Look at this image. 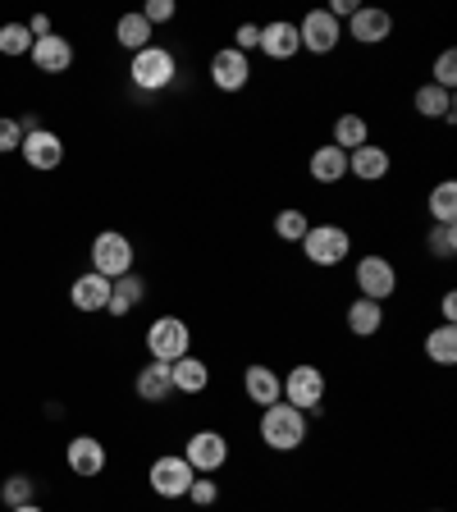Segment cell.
Listing matches in <instances>:
<instances>
[{"instance_id":"cell-40","label":"cell","mask_w":457,"mask_h":512,"mask_svg":"<svg viewBox=\"0 0 457 512\" xmlns=\"http://www.w3.org/2000/svg\"><path fill=\"white\" fill-rule=\"evenodd\" d=\"M357 10H362L357 0H334V5H330V14H334V19H352V14H357Z\"/></svg>"},{"instance_id":"cell-41","label":"cell","mask_w":457,"mask_h":512,"mask_svg":"<svg viewBox=\"0 0 457 512\" xmlns=\"http://www.w3.org/2000/svg\"><path fill=\"white\" fill-rule=\"evenodd\" d=\"M28 32H32V42H37V37H51V19H46V14H37V19L28 23Z\"/></svg>"},{"instance_id":"cell-36","label":"cell","mask_w":457,"mask_h":512,"mask_svg":"<svg viewBox=\"0 0 457 512\" xmlns=\"http://www.w3.org/2000/svg\"><path fill=\"white\" fill-rule=\"evenodd\" d=\"M174 0H147V5H142V19L151 23V28H156V23H170L174 19Z\"/></svg>"},{"instance_id":"cell-23","label":"cell","mask_w":457,"mask_h":512,"mask_svg":"<svg viewBox=\"0 0 457 512\" xmlns=\"http://www.w3.org/2000/svg\"><path fill=\"white\" fill-rule=\"evenodd\" d=\"M311 179L316 183H339V179H348V151H339L330 142V147H316L311 151Z\"/></svg>"},{"instance_id":"cell-1","label":"cell","mask_w":457,"mask_h":512,"mask_svg":"<svg viewBox=\"0 0 457 512\" xmlns=\"http://www.w3.org/2000/svg\"><path fill=\"white\" fill-rule=\"evenodd\" d=\"M261 444L275 448V453H293V448H302V439H307V412H298V407L288 403H270L261 407Z\"/></svg>"},{"instance_id":"cell-24","label":"cell","mask_w":457,"mask_h":512,"mask_svg":"<svg viewBox=\"0 0 457 512\" xmlns=\"http://www.w3.org/2000/svg\"><path fill=\"white\" fill-rule=\"evenodd\" d=\"M142 298H147V284H142V275L110 279V302H106V311H110V316H128V311L138 307Z\"/></svg>"},{"instance_id":"cell-7","label":"cell","mask_w":457,"mask_h":512,"mask_svg":"<svg viewBox=\"0 0 457 512\" xmlns=\"http://www.w3.org/2000/svg\"><path fill=\"white\" fill-rule=\"evenodd\" d=\"M147 480H151V490H156L160 499H188L197 471L188 467V458H183V453H165V458L151 462Z\"/></svg>"},{"instance_id":"cell-15","label":"cell","mask_w":457,"mask_h":512,"mask_svg":"<svg viewBox=\"0 0 457 512\" xmlns=\"http://www.w3.org/2000/svg\"><path fill=\"white\" fill-rule=\"evenodd\" d=\"M389 170H394V156H389L384 147H375V142H366V147L348 151V174H352L357 183H380Z\"/></svg>"},{"instance_id":"cell-28","label":"cell","mask_w":457,"mask_h":512,"mask_svg":"<svg viewBox=\"0 0 457 512\" xmlns=\"http://www.w3.org/2000/svg\"><path fill=\"white\" fill-rule=\"evenodd\" d=\"M430 220L435 224H457V179H439L430 188Z\"/></svg>"},{"instance_id":"cell-38","label":"cell","mask_w":457,"mask_h":512,"mask_svg":"<svg viewBox=\"0 0 457 512\" xmlns=\"http://www.w3.org/2000/svg\"><path fill=\"white\" fill-rule=\"evenodd\" d=\"M19 147H23L19 124H14V119H0V156H5V151H19Z\"/></svg>"},{"instance_id":"cell-19","label":"cell","mask_w":457,"mask_h":512,"mask_svg":"<svg viewBox=\"0 0 457 512\" xmlns=\"http://www.w3.org/2000/svg\"><path fill=\"white\" fill-rule=\"evenodd\" d=\"M412 106H416V115H426V119H444V124H453V119H457L453 92H444V87H435V83H421V87H416Z\"/></svg>"},{"instance_id":"cell-31","label":"cell","mask_w":457,"mask_h":512,"mask_svg":"<svg viewBox=\"0 0 457 512\" xmlns=\"http://www.w3.org/2000/svg\"><path fill=\"white\" fill-rule=\"evenodd\" d=\"M426 252L435 256V261H453L457 256V224H430Z\"/></svg>"},{"instance_id":"cell-3","label":"cell","mask_w":457,"mask_h":512,"mask_svg":"<svg viewBox=\"0 0 457 512\" xmlns=\"http://www.w3.org/2000/svg\"><path fill=\"white\" fill-rule=\"evenodd\" d=\"M284 403L298 407V412H320V403H325V394H330V380H325V371L311 362L293 366V371L284 375Z\"/></svg>"},{"instance_id":"cell-4","label":"cell","mask_w":457,"mask_h":512,"mask_svg":"<svg viewBox=\"0 0 457 512\" xmlns=\"http://www.w3.org/2000/svg\"><path fill=\"white\" fill-rule=\"evenodd\" d=\"M192 348V330H188V320L179 316H160L151 320V330H147V352H151V362H179V357H188Z\"/></svg>"},{"instance_id":"cell-33","label":"cell","mask_w":457,"mask_h":512,"mask_svg":"<svg viewBox=\"0 0 457 512\" xmlns=\"http://www.w3.org/2000/svg\"><path fill=\"white\" fill-rule=\"evenodd\" d=\"M32 494H37L32 476H10L5 490H0V499H5V508H23V503H32Z\"/></svg>"},{"instance_id":"cell-11","label":"cell","mask_w":457,"mask_h":512,"mask_svg":"<svg viewBox=\"0 0 457 512\" xmlns=\"http://www.w3.org/2000/svg\"><path fill=\"white\" fill-rule=\"evenodd\" d=\"M252 55L234 51V46H224V51L211 55V83L220 87V92H243L247 83H252Z\"/></svg>"},{"instance_id":"cell-2","label":"cell","mask_w":457,"mask_h":512,"mask_svg":"<svg viewBox=\"0 0 457 512\" xmlns=\"http://www.w3.org/2000/svg\"><path fill=\"white\" fill-rule=\"evenodd\" d=\"M302 256H307L311 266H339L352 256V234L343 224H311L307 238H302Z\"/></svg>"},{"instance_id":"cell-18","label":"cell","mask_w":457,"mask_h":512,"mask_svg":"<svg viewBox=\"0 0 457 512\" xmlns=\"http://www.w3.org/2000/svg\"><path fill=\"white\" fill-rule=\"evenodd\" d=\"M19 151H23V160H28L32 170H55V165L64 160V142L55 138L51 128H37V133H28Z\"/></svg>"},{"instance_id":"cell-9","label":"cell","mask_w":457,"mask_h":512,"mask_svg":"<svg viewBox=\"0 0 457 512\" xmlns=\"http://www.w3.org/2000/svg\"><path fill=\"white\" fill-rule=\"evenodd\" d=\"M183 458H188V467L197 471V476H215V471L229 462V439H224L220 430H197V435H188Z\"/></svg>"},{"instance_id":"cell-6","label":"cell","mask_w":457,"mask_h":512,"mask_svg":"<svg viewBox=\"0 0 457 512\" xmlns=\"http://www.w3.org/2000/svg\"><path fill=\"white\" fill-rule=\"evenodd\" d=\"M92 270L106 279H124L133 275V243H128L124 234H115V229H106V234L92 238Z\"/></svg>"},{"instance_id":"cell-21","label":"cell","mask_w":457,"mask_h":512,"mask_svg":"<svg viewBox=\"0 0 457 512\" xmlns=\"http://www.w3.org/2000/svg\"><path fill=\"white\" fill-rule=\"evenodd\" d=\"M170 380H174V394H202L206 384H211V366L188 352V357L170 362Z\"/></svg>"},{"instance_id":"cell-34","label":"cell","mask_w":457,"mask_h":512,"mask_svg":"<svg viewBox=\"0 0 457 512\" xmlns=\"http://www.w3.org/2000/svg\"><path fill=\"white\" fill-rule=\"evenodd\" d=\"M188 499L197 503V508H215V503H220V485H215V476H197V480H192Z\"/></svg>"},{"instance_id":"cell-10","label":"cell","mask_w":457,"mask_h":512,"mask_svg":"<svg viewBox=\"0 0 457 512\" xmlns=\"http://www.w3.org/2000/svg\"><path fill=\"white\" fill-rule=\"evenodd\" d=\"M357 293L371 302H384L398 293V270L389 256H362L357 261Z\"/></svg>"},{"instance_id":"cell-20","label":"cell","mask_w":457,"mask_h":512,"mask_svg":"<svg viewBox=\"0 0 457 512\" xmlns=\"http://www.w3.org/2000/svg\"><path fill=\"white\" fill-rule=\"evenodd\" d=\"M69 298H74L78 311H106V302H110V279L96 275V270H87V275L74 279Z\"/></svg>"},{"instance_id":"cell-12","label":"cell","mask_w":457,"mask_h":512,"mask_svg":"<svg viewBox=\"0 0 457 512\" xmlns=\"http://www.w3.org/2000/svg\"><path fill=\"white\" fill-rule=\"evenodd\" d=\"M348 37L362 46H380L394 37V14L380 10V5H362V10L348 19Z\"/></svg>"},{"instance_id":"cell-5","label":"cell","mask_w":457,"mask_h":512,"mask_svg":"<svg viewBox=\"0 0 457 512\" xmlns=\"http://www.w3.org/2000/svg\"><path fill=\"white\" fill-rule=\"evenodd\" d=\"M174 74H179V64H174V51H165V46H147V51H138L133 64H128V78H133V87H142V92L170 87Z\"/></svg>"},{"instance_id":"cell-25","label":"cell","mask_w":457,"mask_h":512,"mask_svg":"<svg viewBox=\"0 0 457 512\" xmlns=\"http://www.w3.org/2000/svg\"><path fill=\"white\" fill-rule=\"evenodd\" d=\"M384 325V307L371 298H352L348 302V330L357 334V339H371V334H380Z\"/></svg>"},{"instance_id":"cell-43","label":"cell","mask_w":457,"mask_h":512,"mask_svg":"<svg viewBox=\"0 0 457 512\" xmlns=\"http://www.w3.org/2000/svg\"><path fill=\"white\" fill-rule=\"evenodd\" d=\"M430 512H444V508H430Z\"/></svg>"},{"instance_id":"cell-27","label":"cell","mask_w":457,"mask_h":512,"mask_svg":"<svg viewBox=\"0 0 457 512\" xmlns=\"http://www.w3.org/2000/svg\"><path fill=\"white\" fill-rule=\"evenodd\" d=\"M115 42L124 46V51H147L151 46V23L142 19V10H133V14H124V19H119V28H115Z\"/></svg>"},{"instance_id":"cell-16","label":"cell","mask_w":457,"mask_h":512,"mask_svg":"<svg viewBox=\"0 0 457 512\" xmlns=\"http://www.w3.org/2000/svg\"><path fill=\"white\" fill-rule=\"evenodd\" d=\"M256 51H266L270 60H293V55L302 51V42H298V23H288V19H275V23H266L261 28V42H256Z\"/></svg>"},{"instance_id":"cell-22","label":"cell","mask_w":457,"mask_h":512,"mask_svg":"<svg viewBox=\"0 0 457 512\" xmlns=\"http://www.w3.org/2000/svg\"><path fill=\"white\" fill-rule=\"evenodd\" d=\"M133 389H138L142 403H165V398L174 394L170 366H165V362H147V366L138 371V380H133Z\"/></svg>"},{"instance_id":"cell-37","label":"cell","mask_w":457,"mask_h":512,"mask_svg":"<svg viewBox=\"0 0 457 512\" xmlns=\"http://www.w3.org/2000/svg\"><path fill=\"white\" fill-rule=\"evenodd\" d=\"M256 42H261V23H243V28L234 32V51H256Z\"/></svg>"},{"instance_id":"cell-26","label":"cell","mask_w":457,"mask_h":512,"mask_svg":"<svg viewBox=\"0 0 457 512\" xmlns=\"http://www.w3.org/2000/svg\"><path fill=\"white\" fill-rule=\"evenodd\" d=\"M366 142H371V124H366L357 110L334 119V147L339 151H357V147H366Z\"/></svg>"},{"instance_id":"cell-13","label":"cell","mask_w":457,"mask_h":512,"mask_svg":"<svg viewBox=\"0 0 457 512\" xmlns=\"http://www.w3.org/2000/svg\"><path fill=\"white\" fill-rule=\"evenodd\" d=\"M64 462H69V471H74V476H101V471H106V444H101V439L96 435H78V439H69V448H64Z\"/></svg>"},{"instance_id":"cell-32","label":"cell","mask_w":457,"mask_h":512,"mask_svg":"<svg viewBox=\"0 0 457 512\" xmlns=\"http://www.w3.org/2000/svg\"><path fill=\"white\" fill-rule=\"evenodd\" d=\"M28 51H32L28 23H5L0 28V55H28Z\"/></svg>"},{"instance_id":"cell-14","label":"cell","mask_w":457,"mask_h":512,"mask_svg":"<svg viewBox=\"0 0 457 512\" xmlns=\"http://www.w3.org/2000/svg\"><path fill=\"white\" fill-rule=\"evenodd\" d=\"M28 55L42 74H69V64H74V42L60 37V32H51V37H37Z\"/></svg>"},{"instance_id":"cell-42","label":"cell","mask_w":457,"mask_h":512,"mask_svg":"<svg viewBox=\"0 0 457 512\" xmlns=\"http://www.w3.org/2000/svg\"><path fill=\"white\" fill-rule=\"evenodd\" d=\"M10 512H42L37 503H23V508H10Z\"/></svg>"},{"instance_id":"cell-30","label":"cell","mask_w":457,"mask_h":512,"mask_svg":"<svg viewBox=\"0 0 457 512\" xmlns=\"http://www.w3.org/2000/svg\"><path fill=\"white\" fill-rule=\"evenodd\" d=\"M307 229H311V220H307V211H298V206H284V211L275 215V234L284 238V243H302Z\"/></svg>"},{"instance_id":"cell-8","label":"cell","mask_w":457,"mask_h":512,"mask_svg":"<svg viewBox=\"0 0 457 512\" xmlns=\"http://www.w3.org/2000/svg\"><path fill=\"white\" fill-rule=\"evenodd\" d=\"M298 42H302V51H311V55H330L334 46L343 42V23L334 19L330 10H307L298 23Z\"/></svg>"},{"instance_id":"cell-35","label":"cell","mask_w":457,"mask_h":512,"mask_svg":"<svg viewBox=\"0 0 457 512\" xmlns=\"http://www.w3.org/2000/svg\"><path fill=\"white\" fill-rule=\"evenodd\" d=\"M435 87H444V92H453V83H457V51H439V60H435V78H430Z\"/></svg>"},{"instance_id":"cell-29","label":"cell","mask_w":457,"mask_h":512,"mask_svg":"<svg viewBox=\"0 0 457 512\" xmlns=\"http://www.w3.org/2000/svg\"><path fill=\"white\" fill-rule=\"evenodd\" d=\"M426 357L435 366H453L457 362V325H435L426 334Z\"/></svg>"},{"instance_id":"cell-39","label":"cell","mask_w":457,"mask_h":512,"mask_svg":"<svg viewBox=\"0 0 457 512\" xmlns=\"http://www.w3.org/2000/svg\"><path fill=\"white\" fill-rule=\"evenodd\" d=\"M439 311H444V325H453V320H457V293H453V288L439 298Z\"/></svg>"},{"instance_id":"cell-17","label":"cell","mask_w":457,"mask_h":512,"mask_svg":"<svg viewBox=\"0 0 457 512\" xmlns=\"http://www.w3.org/2000/svg\"><path fill=\"white\" fill-rule=\"evenodd\" d=\"M243 394H247V403H256V407H270V403H279L284 398V384H279V375H275V366H247L243 371Z\"/></svg>"}]
</instances>
